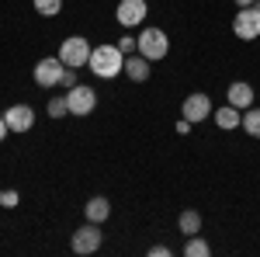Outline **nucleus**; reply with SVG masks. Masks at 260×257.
<instances>
[{
  "mask_svg": "<svg viewBox=\"0 0 260 257\" xmlns=\"http://www.w3.org/2000/svg\"><path fill=\"white\" fill-rule=\"evenodd\" d=\"M87 70H90L94 77H101V80H115L118 73H125V52H121L118 45H111V42L94 45V49H90Z\"/></svg>",
  "mask_w": 260,
  "mask_h": 257,
  "instance_id": "obj_1",
  "label": "nucleus"
},
{
  "mask_svg": "<svg viewBox=\"0 0 260 257\" xmlns=\"http://www.w3.org/2000/svg\"><path fill=\"white\" fill-rule=\"evenodd\" d=\"M136 42H139V56H146L149 63H160L170 56V39H167V32L163 28H156V24H149V28H142L139 35H136Z\"/></svg>",
  "mask_w": 260,
  "mask_h": 257,
  "instance_id": "obj_2",
  "label": "nucleus"
},
{
  "mask_svg": "<svg viewBox=\"0 0 260 257\" xmlns=\"http://www.w3.org/2000/svg\"><path fill=\"white\" fill-rule=\"evenodd\" d=\"M90 49H94V45L83 39V35H70V39H62V45H59L56 56H59L70 70H83V66L90 63Z\"/></svg>",
  "mask_w": 260,
  "mask_h": 257,
  "instance_id": "obj_3",
  "label": "nucleus"
},
{
  "mask_svg": "<svg viewBox=\"0 0 260 257\" xmlns=\"http://www.w3.org/2000/svg\"><path fill=\"white\" fill-rule=\"evenodd\" d=\"M101 243H104V233H101L98 222H83L80 230H73V237H70V247H73V254H98Z\"/></svg>",
  "mask_w": 260,
  "mask_h": 257,
  "instance_id": "obj_4",
  "label": "nucleus"
},
{
  "mask_svg": "<svg viewBox=\"0 0 260 257\" xmlns=\"http://www.w3.org/2000/svg\"><path fill=\"white\" fill-rule=\"evenodd\" d=\"M62 73H66V63H62L59 56H45V60H39V63H35V70H31V77H35V83H39L42 91L59 87Z\"/></svg>",
  "mask_w": 260,
  "mask_h": 257,
  "instance_id": "obj_5",
  "label": "nucleus"
},
{
  "mask_svg": "<svg viewBox=\"0 0 260 257\" xmlns=\"http://www.w3.org/2000/svg\"><path fill=\"white\" fill-rule=\"evenodd\" d=\"M66 104H70V115H90L94 108H98V91L94 87H87V83H77V87H70L66 91Z\"/></svg>",
  "mask_w": 260,
  "mask_h": 257,
  "instance_id": "obj_6",
  "label": "nucleus"
},
{
  "mask_svg": "<svg viewBox=\"0 0 260 257\" xmlns=\"http://www.w3.org/2000/svg\"><path fill=\"white\" fill-rule=\"evenodd\" d=\"M233 32H236V39H243V42L260 39V7H257V4L236 11V18H233Z\"/></svg>",
  "mask_w": 260,
  "mask_h": 257,
  "instance_id": "obj_7",
  "label": "nucleus"
},
{
  "mask_svg": "<svg viewBox=\"0 0 260 257\" xmlns=\"http://www.w3.org/2000/svg\"><path fill=\"white\" fill-rule=\"evenodd\" d=\"M212 98L208 94H201V91H194V94H187L184 98V104H180V119H187V122H205V119H212Z\"/></svg>",
  "mask_w": 260,
  "mask_h": 257,
  "instance_id": "obj_8",
  "label": "nucleus"
},
{
  "mask_svg": "<svg viewBox=\"0 0 260 257\" xmlns=\"http://www.w3.org/2000/svg\"><path fill=\"white\" fill-rule=\"evenodd\" d=\"M121 28H139L146 21V0H118V11H115Z\"/></svg>",
  "mask_w": 260,
  "mask_h": 257,
  "instance_id": "obj_9",
  "label": "nucleus"
},
{
  "mask_svg": "<svg viewBox=\"0 0 260 257\" xmlns=\"http://www.w3.org/2000/svg\"><path fill=\"white\" fill-rule=\"evenodd\" d=\"M4 119H7V129H11V132H31V125H35V108H31V104H11V108L4 111Z\"/></svg>",
  "mask_w": 260,
  "mask_h": 257,
  "instance_id": "obj_10",
  "label": "nucleus"
},
{
  "mask_svg": "<svg viewBox=\"0 0 260 257\" xmlns=\"http://www.w3.org/2000/svg\"><path fill=\"white\" fill-rule=\"evenodd\" d=\"M225 101H229L233 108L246 111V108H253V87H250L246 80H233L229 91H225Z\"/></svg>",
  "mask_w": 260,
  "mask_h": 257,
  "instance_id": "obj_11",
  "label": "nucleus"
},
{
  "mask_svg": "<svg viewBox=\"0 0 260 257\" xmlns=\"http://www.w3.org/2000/svg\"><path fill=\"white\" fill-rule=\"evenodd\" d=\"M149 73H153V66H149V60H146V56H139V52L125 56V77L132 80V83H146V80H149Z\"/></svg>",
  "mask_w": 260,
  "mask_h": 257,
  "instance_id": "obj_12",
  "label": "nucleus"
},
{
  "mask_svg": "<svg viewBox=\"0 0 260 257\" xmlns=\"http://www.w3.org/2000/svg\"><path fill=\"white\" fill-rule=\"evenodd\" d=\"M83 216H87V222H98V226H104L108 219H111V202L104 195H94L87 205H83Z\"/></svg>",
  "mask_w": 260,
  "mask_h": 257,
  "instance_id": "obj_13",
  "label": "nucleus"
},
{
  "mask_svg": "<svg viewBox=\"0 0 260 257\" xmlns=\"http://www.w3.org/2000/svg\"><path fill=\"white\" fill-rule=\"evenodd\" d=\"M212 119H215V125H219L222 132H233V129H240L243 111H240V108H233V104L225 101L222 108H215V111H212Z\"/></svg>",
  "mask_w": 260,
  "mask_h": 257,
  "instance_id": "obj_14",
  "label": "nucleus"
},
{
  "mask_svg": "<svg viewBox=\"0 0 260 257\" xmlns=\"http://www.w3.org/2000/svg\"><path fill=\"white\" fill-rule=\"evenodd\" d=\"M201 226H205V219H201V212H194V209H184L177 216L180 237H194V233H201Z\"/></svg>",
  "mask_w": 260,
  "mask_h": 257,
  "instance_id": "obj_15",
  "label": "nucleus"
},
{
  "mask_svg": "<svg viewBox=\"0 0 260 257\" xmlns=\"http://www.w3.org/2000/svg\"><path fill=\"white\" fill-rule=\"evenodd\" d=\"M240 129H243V132H246L250 139H260V108H257V104L243 111V122H240Z\"/></svg>",
  "mask_w": 260,
  "mask_h": 257,
  "instance_id": "obj_16",
  "label": "nucleus"
},
{
  "mask_svg": "<svg viewBox=\"0 0 260 257\" xmlns=\"http://www.w3.org/2000/svg\"><path fill=\"white\" fill-rule=\"evenodd\" d=\"M184 254L187 257H208L212 247H208V240H201L198 233H194V237H187V243H184Z\"/></svg>",
  "mask_w": 260,
  "mask_h": 257,
  "instance_id": "obj_17",
  "label": "nucleus"
},
{
  "mask_svg": "<svg viewBox=\"0 0 260 257\" xmlns=\"http://www.w3.org/2000/svg\"><path fill=\"white\" fill-rule=\"evenodd\" d=\"M45 111H49V119H66V115H70V104H66V94H56V98H49V104H45Z\"/></svg>",
  "mask_w": 260,
  "mask_h": 257,
  "instance_id": "obj_18",
  "label": "nucleus"
},
{
  "mask_svg": "<svg viewBox=\"0 0 260 257\" xmlns=\"http://www.w3.org/2000/svg\"><path fill=\"white\" fill-rule=\"evenodd\" d=\"M31 7L39 11L42 18H56L62 11V0H31Z\"/></svg>",
  "mask_w": 260,
  "mask_h": 257,
  "instance_id": "obj_19",
  "label": "nucleus"
},
{
  "mask_svg": "<svg viewBox=\"0 0 260 257\" xmlns=\"http://www.w3.org/2000/svg\"><path fill=\"white\" fill-rule=\"evenodd\" d=\"M18 202H21V195L14 188H4V191H0V205H4V209H18Z\"/></svg>",
  "mask_w": 260,
  "mask_h": 257,
  "instance_id": "obj_20",
  "label": "nucleus"
},
{
  "mask_svg": "<svg viewBox=\"0 0 260 257\" xmlns=\"http://www.w3.org/2000/svg\"><path fill=\"white\" fill-rule=\"evenodd\" d=\"M115 45H118V49L125 52V56H132V52L139 49V42H136V35H121V39L115 42Z\"/></svg>",
  "mask_w": 260,
  "mask_h": 257,
  "instance_id": "obj_21",
  "label": "nucleus"
},
{
  "mask_svg": "<svg viewBox=\"0 0 260 257\" xmlns=\"http://www.w3.org/2000/svg\"><path fill=\"white\" fill-rule=\"evenodd\" d=\"M77 83H80V80H77V70H70V66H66V73H62V83H59V87H66V91H70V87H77Z\"/></svg>",
  "mask_w": 260,
  "mask_h": 257,
  "instance_id": "obj_22",
  "label": "nucleus"
},
{
  "mask_svg": "<svg viewBox=\"0 0 260 257\" xmlns=\"http://www.w3.org/2000/svg\"><path fill=\"white\" fill-rule=\"evenodd\" d=\"M174 250L170 247H163V243H156V247H149V257H170Z\"/></svg>",
  "mask_w": 260,
  "mask_h": 257,
  "instance_id": "obj_23",
  "label": "nucleus"
},
{
  "mask_svg": "<svg viewBox=\"0 0 260 257\" xmlns=\"http://www.w3.org/2000/svg\"><path fill=\"white\" fill-rule=\"evenodd\" d=\"M191 129H194V122H187V119H180V122H177V132H180V136H187Z\"/></svg>",
  "mask_w": 260,
  "mask_h": 257,
  "instance_id": "obj_24",
  "label": "nucleus"
},
{
  "mask_svg": "<svg viewBox=\"0 0 260 257\" xmlns=\"http://www.w3.org/2000/svg\"><path fill=\"white\" fill-rule=\"evenodd\" d=\"M7 132H11V129H7V119H4V115H0V142H4V139H7Z\"/></svg>",
  "mask_w": 260,
  "mask_h": 257,
  "instance_id": "obj_25",
  "label": "nucleus"
},
{
  "mask_svg": "<svg viewBox=\"0 0 260 257\" xmlns=\"http://www.w3.org/2000/svg\"><path fill=\"white\" fill-rule=\"evenodd\" d=\"M233 4H236V7H253L257 0H233Z\"/></svg>",
  "mask_w": 260,
  "mask_h": 257,
  "instance_id": "obj_26",
  "label": "nucleus"
},
{
  "mask_svg": "<svg viewBox=\"0 0 260 257\" xmlns=\"http://www.w3.org/2000/svg\"><path fill=\"white\" fill-rule=\"evenodd\" d=\"M257 7H260V0H257Z\"/></svg>",
  "mask_w": 260,
  "mask_h": 257,
  "instance_id": "obj_27",
  "label": "nucleus"
}]
</instances>
